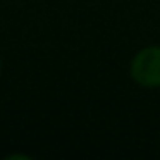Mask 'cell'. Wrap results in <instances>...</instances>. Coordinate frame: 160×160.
I'll use <instances>...</instances> for the list:
<instances>
[{
  "label": "cell",
  "instance_id": "1",
  "mask_svg": "<svg viewBox=\"0 0 160 160\" xmlns=\"http://www.w3.org/2000/svg\"><path fill=\"white\" fill-rule=\"evenodd\" d=\"M129 78L143 90L160 88V45L141 47L129 60Z\"/></svg>",
  "mask_w": 160,
  "mask_h": 160
},
{
  "label": "cell",
  "instance_id": "2",
  "mask_svg": "<svg viewBox=\"0 0 160 160\" xmlns=\"http://www.w3.org/2000/svg\"><path fill=\"white\" fill-rule=\"evenodd\" d=\"M5 158H24V160H29L31 157L26 155V153H11V155H7Z\"/></svg>",
  "mask_w": 160,
  "mask_h": 160
},
{
  "label": "cell",
  "instance_id": "3",
  "mask_svg": "<svg viewBox=\"0 0 160 160\" xmlns=\"http://www.w3.org/2000/svg\"><path fill=\"white\" fill-rule=\"evenodd\" d=\"M2 71H4V62H2V57H0V76H2Z\"/></svg>",
  "mask_w": 160,
  "mask_h": 160
}]
</instances>
